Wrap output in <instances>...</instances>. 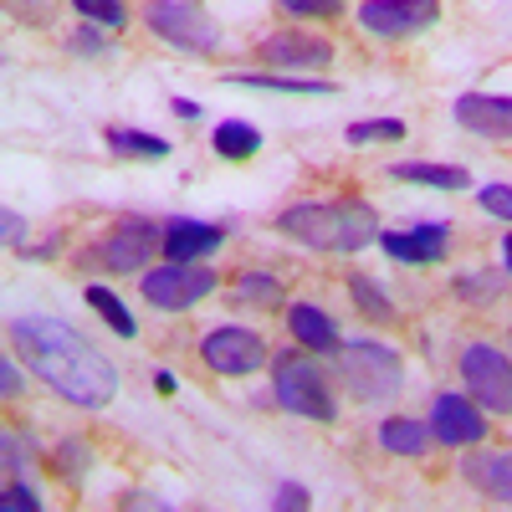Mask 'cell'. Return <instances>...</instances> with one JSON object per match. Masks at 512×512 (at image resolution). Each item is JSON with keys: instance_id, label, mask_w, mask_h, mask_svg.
Segmentation results:
<instances>
[{"instance_id": "obj_1", "label": "cell", "mask_w": 512, "mask_h": 512, "mask_svg": "<svg viewBox=\"0 0 512 512\" xmlns=\"http://www.w3.org/2000/svg\"><path fill=\"white\" fill-rule=\"evenodd\" d=\"M11 349L26 369H36L41 384H52V390L77 410H103L118 395L113 359L103 349H93L88 338L62 318H41V313L11 318Z\"/></svg>"}, {"instance_id": "obj_2", "label": "cell", "mask_w": 512, "mask_h": 512, "mask_svg": "<svg viewBox=\"0 0 512 512\" xmlns=\"http://www.w3.org/2000/svg\"><path fill=\"white\" fill-rule=\"evenodd\" d=\"M277 231L308 251H364L379 241V221L364 200H297L277 216Z\"/></svg>"}, {"instance_id": "obj_3", "label": "cell", "mask_w": 512, "mask_h": 512, "mask_svg": "<svg viewBox=\"0 0 512 512\" xmlns=\"http://www.w3.org/2000/svg\"><path fill=\"white\" fill-rule=\"evenodd\" d=\"M338 379H344V390L364 405H395L400 384H405V364H400L395 349L359 338V344L338 349Z\"/></svg>"}, {"instance_id": "obj_4", "label": "cell", "mask_w": 512, "mask_h": 512, "mask_svg": "<svg viewBox=\"0 0 512 512\" xmlns=\"http://www.w3.org/2000/svg\"><path fill=\"white\" fill-rule=\"evenodd\" d=\"M272 390H277V405L287 415H303V420H338V400L328 390L323 369L308 359V354H277V369H272Z\"/></svg>"}, {"instance_id": "obj_5", "label": "cell", "mask_w": 512, "mask_h": 512, "mask_svg": "<svg viewBox=\"0 0 512 512\" xmlns=\"http://www.w3.org/2000/svg\"><path fill=\"white\" fill-rule=\"evenodd\" d=\"M144 26L159 41H169L175 52H190V57H210L221 47V26H216V16H210L200 0H149Z\"/></svg>"}, {"instance_id": "obj_6", "label": "cell", "mask_w": 512, "mask_h": 512, "mask_svg": "<svg viewBox=\"0 0 512 512\" xmlns=\"http://www.w3.org/2000/svg\"><path fill=\"white\" fill-rule=\"evenodd\" d=\"M461 379L466 395L492 415H512V359L492 344H466L461 349Z\"/></svg>"}, {"instance_id": "obj_7", "label": "cell", "mask_w": 512, "mask_h": 512, "mask_svg": "<svg viewBox=\"0 0 512 512\" xmlns=\"http://www.w3.org/2000/svg\"><path fill=\"white\" fill-rule=\"evenodd\" d=\"M216 287H221V277L200 262H169V267L144 272V297L159 313H185V308L205 303Z\"/></svg>"}, {"instance_id": "obj_8", "label": "cell", "mask_w": 512, "mask_h": 512, "mask_svg": "<svg viewBox=\"0 0 512 512\" xmlns=\"http://www.w3.org/2000/svg\"><path fill=\"white\" fill-rule=\"evenodd\" d=\"M164 246V236H159V226L154 221H144V216H123L103 241H98V251H93V262L103 267V272H144V262Z\"/></svg>"}, {"instance_id": "obj_9", "label": "cell", "mask_w": 512, "mask_h": 512, "mask_svg": "<svg viewBox=\"0 0 512 512\" xmlns=\"http://www.w3.org/2000/svg\"><path fill=\"white\" fill-rule=\"evenodd\" d=\"M441 21V0H364L359 26L379 41H405Z\"/></svg>"}, {"instance_id": "obj_10", "label": "cell", "mask_w": 512, "mask_h": 512, "mask_svg": "<svg viewBox=\"0 0 512 512\" xmlns=\"http://www.w3.org/2000/svg\"><path fill=\"white\" fill-rule=\"evenodd\" d=\"M200 359L205 369H216V374H256L267 364V344H262V333H251V328H236V323H221V328H210L200 338Z\"/></svg>"}, {"instance_id": "obj_11", "label": "cell", "mask_w": 512, "mask_h": 512, "mask_svg": "<svg viewBox=\"0 0 512 512\" xmlns=\"http://www.w3.org/2000/svg\"><path fill=\"white\" fill-rule=\"evenodd\" d=\"M431 436L441 446H482L487 441V415L472 395H441L431 405Z\"/></svg>"}, {"instance_id": "obj_12", "label": "cell", "mask_w": 512, "mask_h": 512, "mask_svg": "<svg viewBox=\"0 0 512 512\" xmlns=\"http://www.w3.org/2000/svg\"><path fill=\"white\" fill-rule=\"evenodd\" d=\"M256 57H262L267 67H328L333 62V47L323 36H308V31H272L267 41H256Z\"/></svg>"}, {"instance_id": "obj_13", "label": "cell", "mask_w": 512, "mask_h": 512, "mask_svg": "<svg viewBox=\"0 0 512 512\" xmlns=\"http://www.w3.org/2000/svg\"><path fill=\"white\" fill-rule=\"evenodd\" d=\"M446 226H431L420 221L410 231H379V246L390 251V262H410V267H425V262H441L446 256Z\"/></svg>"}, {"instance_id": "obj_14", "label": "cell", "mask_w": 512, "mask_h": 512, "mask_svg": "<svg viewBox=\"0 0 512 512\" xmlns=\"http://www.w3.org/2000/svg\"><path fill=\"white\" fill-rule=\"evenodd\" d=\"M456 123L477 139H512V98L466 93V98H456Z\"/></svg>"}, {"instance_id": "obj_15", "label": "cell", "mask_w": 512, "mask_h": 512, "mask_svg": "<svg viewBox=\"0 0 512 512\" xmlns=\"http://www.w3.org/2000/svg\"><path fill=\"white\" fill-rule=\"evenodd\" d=\"M461 477L472 482L482 497L512 507V451H472L461 461Z\"/></svg>"}, {"instance_id": "obj_16", "label": "cell", "mask_w": 512, "mask_h": 512, "mask_svg": "<svg viewBox=\"0 0 512 512\" xmlns=\"http://www.w3.org/2000/svg\"><path fill=\"white\" fill-rule=\"evenodd\" d=\"M287 328H292V338H297L308 354H338V349H344L338 323H333L323 308H313V303H292V308H287Z\"/></svg>"}, {"instance_id": "obj_17", "label": "cell", "mask_w": 512, "mask_h": 512, "mask_svg": "<svg viewBox=\"0 0 512 512\" xmlns=\"http://www.w3.org/2000/svg\"><path fill=\"white\" fill-rule=\"evenodd\" d=\"M226 236H221V226H205V221H169L164 226V256L169 262H200V256H210Z\"/></svg>"}, {"instance_id": "obj_18", "label": "cell", "mask_w": 512, "mask_h": 512, "mask_svg": "<svg viewBox=\"0 0 512 512\" xmlns=\"http://www.w3.org/2000/svg\"><path fill=\"white\" fill-rule=\"evenodd\" d=\"M210 149L221 159H256L262 154V128L246 123V118H226V123H216V134H210Z\"/></svg>"}, {"instance_id": "obj_19", "label": "cell", "mask_w": 512, "mask_h": 512, "mask_svg": "<svg viewBox=\"0 0 512 512\" xmlns=\"http://www.w3.org/2000/svg\"><path fill=\"white\" fill-rule=\"evenodd\" d=\"M395 180H410V185H436V190H466L472 175L466 169H451V164H425V159H400L390 164Z\"/></svg>"}, {"instance_id": "obj_20", "label": "cell", "mask_w": 512, "mask_h": 512, "mask_svg": "<svg viewBox=\"0 0 512 512\" xmlns=\"http://www.w3.org/2000/svg\"><path fill=\"white\" fill-rule=\"evenodd\" d=\"M431 425H420V420H405V415H390L379 425V446L384 451H395V456H425V446H431Z\"/></svg>"}, {"instance_id": "obj_21", "label": "cell", "mask_w": 512, "mask_h": 512, "mask_svg": "<svg viewBox=\"0 0 512 512\" xmlns=\"http://www.w3.org/2000/svg\"><path fill=\"white\" fill-rule=\"evenodd\" d=\"M451 292H456V303H472V308H487L502 297V272L492 267H477V272H456L451 277Z\"/></svg>"}, {"instance_id": "obj_22", "label": "cell", "mask_w": 512, "mask_h": 512, "mask_svg": "<svg viewBox=\"0 0 512 512\" xmlns=\"http://www.w3.org/2000/svg\"><path fill=\"white\" fill-rule=\"evenodd\" d=\"M88 308H93V313H98L118 338H134V333H139V328H134V313H128V308L118 303V297H113V287H103V282H93V287H88Z\"/></svg>"}, {"instance_id": "obj_23", "label": "cell", "mask_w": 512, "mask_h": 512, "mask_svg": "<svg viewBox=\"0 0 512 512\" xmlns=\"http://www.w3.org/2000/svg\"><path fill=\"white\" fill-rule=\"evenodd\" d=\"M108 149L113 154H139V159H169V139L139 134V128H108Z\"/></svg>"}, {"instance_id": "obj_24", "label": "cell", "mask_w": 512, "mask_h": 512, "mask_svg": "<svg viewBox=\"0 0 512 512\" xmlns=\"http://www.w3.org/2000/svg\"><path fill=\"white\" fill-rule=\"evenodd\" d=\"M236 88H267V93H333V82H297V77H267V72H231Z\"/></svg>"}, {"instance_id": "obj_25", "label": "cell", "mask_w": 512, "mask_h": 512, "mask_svg": "<svg viewBox=\"0 0 512 512\" xmlns=\"http://www.w3.org/2000/svg\"><path fill=\"white\" fill-rule=\"evenodd\" d=\"M236 297L251 308H277L282 303V282L272 272H241L236 277Z\"/></svg>"}, {"instance_id": "obj_26", "label": "cell", "mask_w": 512, "mask_h": 512, "mask_svg": "<svg viewBox=\"0 0 512 512\" xmlns=\"http://www.w3.org/2000/svg\"><path fill=\"white\" fill-rule=\"evenodd\" d=\"M344 139L349 144H384V139H405V123L400 118H364V123H349L344 128Z\"/></svg>"}, {"instance_id": "obj_27", "label": "cell", "mask_w": 512, "mask_h": 512, "mask_svg": "<svg viewBox=\"0 0 512 512\" xmlns=\"http://www.w3.org/2000/svg\"><path fill=\"white\" fill-rule=\"evenodd\" d=\"M349 292H354V303L364 308V318H374V323H390L395 318V303L384 297L369 277H349Z\"/></svg>"}, {"instance_id": "obj_28", "label": "cell", "mask_w": 512, "mask_h": 512, "mask_svg": "<svg viewBox=\"0 0 512 512\" xmlns=\"http://www.w3.org/2000/svg\"><path fill=\"white\" fill-rule=\"evenodd\" d=\"M77 16H88L93 26H108V31H123L128 26V11H123V0H72Z\"/></svg>"}, {"instance_id": "obj_29", "label": "cell", "mask_w": 512, "mask_h": 512, "mask_svg": "<svg viewBox=\"0 0 512 512\" xmlns=\"http://www.w3.org/2000/svg\"><path fill=\"white\" fill-rule=\"evenodd\" d=\"M88 461H93V451L82 446V441H62V446H57V456H52V466H57V472H62L67 482H77L82 472H88Z\"/></svg>"}, {"instance_id": "obj_30", "label": "cell", "mask_w": 512, "mask_h": 512, "mask_svg": "<svg viewBox=\"0 0 512 512\" xmlns=\"http://www.w3.org/2000/svg\"><path fill=\"white\" fill-rule=\"evenodd\" d=\"M287 16H303V21H318V16H338L344 0H277Z\"/></svg>"}, {"instance_id": "obj_31", "label": "cell", "mask_w": 512, "mask_h": 512, "mask_svg": "<svg viewBox=\"0 0 512 512\" xmlns=\"http://www.w3.org/2000/svg\"><path fill=\"white\" fill-rule=\"evenodd\" d=\"M0 507H6V512H41V497H36L21 477H11L6 492H0Z\"/></svg>"}, {"instance_id": "obj_32", "label": "cell", "mask_w": 512, "mask_h": 512, "mask_svg": "<svg viewBox=\"0 0 512 512\" xmlns=\"http://www.w3.org/2000/svg\"><path fill=\"white\" fill-rule=\"evenodd\" d=\"M477 200H482L487 216L512 221V185H482V190H477Z\"/></svg>"}, {"instance_id": "obj_33", "label": "cell", "mask_w": 512, "mask_h": 512, "mask_svg": "<svg viewBox=\"0 0 512 512\" xmlns=\"http://www.w3.org/2000/svg\"><path fill=\"white\" fill-rule=\"evenodd\" d=\"M0 446H6V466H11V472H26V466H31V451H26V441L16 431L0 436Z\"/></svg>"}, {"instance_id": "obj_34", "label": "cell", "mask_w": 512, "mask_h": 512, "mask_svg": "<svg viewBox=\"0 0 512 512\" xmlns=\"http://www.w3.org/2000/svg\"><path fill=\"white\" fill-rule=\"evenodd\" d=\"M21 369H16V359H0V395H6V400H16L21 395Z\"/></svg>"}, {"instance_id": "obj_35", "label": "cell", "mask_w": 512, "mask_h": 512, "mask_svg": "<svg viewBox=\"0 0 512 512\" xmlns=\"http://www.w3.org/2000/svg\"><path fill=\"white\" fill-rule=\"evenodd\" d=\"M272 502H277L282 512H297V507H308L313 497H308L303 487H297V482H287V487H277V497H272Z\"/></svg>"}, {"instance_id": "obj_36", "label": "cell", "mask_w": 512, "mask_h": 512, "mask_svg": "<svg viewBox=\"0 0 512 512\" xmlns=\"http://www.w3.org/2000/svg\"><path fill=\"white\" fill-rule=\"evenodd\" d=\"M0 231H6V246H11V251H21V241H26V221L16 216V210H6V216H0Z\"/></svg>"}, {"instance_id": "obj_37", "label": "cell", "mask_w": 512, "mask_h": 512, "mask_svg": "<svg viewBox=\"0 0 512 512\" xmlns=\"http://www.w3.org/2000/svg\"><path fill=\"white\" fill-rule=\"evenodd\" d=\"M72 47H77V52H88V57H93V52H103V47H108V41L98 36V26H82V31L72 36Z\"/></svg>"}, {"instance_id": "obj_38", "label": "cell", "mask_w": 512, "mask_h": 512, "mask_svg": "<svg viewBox=\"0 0 512 512\" xmlns=\"http://www.w3.org/2000/svg\"><path fill=\"white\" fill-rule=\"evenodd\" d=\"M11 11H16V16H26V21H36V26H41V21L52 16L47 6H36V0H11Z\"/></svg>"}, {"instance_id": "obj_39", "label": "cell", "mask_w": 512, "mask_h": 512, "mask_svg": "<svg viewBox=\"0 0 512 512\" xmlns=\"http://www.w3.org/2000/svg\"><path fill=\"white\" fill-rule=\"evenodd\" d=\"M154 390H159V395H175V374L159 369V374H154Z\"/></svg>"}, {"instance_id": "obj_40", "label": "cell", "mask_w": 512, "mask_h": 512, "mask_svg": "<svg viewBox=\"0 0 512 512\" xmlns=\"http://www.w3.org/2000/svg\"><path fill=\"white\" fill-rule=\"evenodd\" d=\"M175 113H180V118H200V103H190V98H175Z\"/></svg>"}, {"instance_id": "obj_41", "label": "cell", "mask_w": 512, "mask_h": 512, "mask_svg": "<svg viewBox=\"0 0 512 512\" xmlns=\"http://www.w3.org/2000/svg\"><path fill=\"white\" fill-rule=\"evenodd\" d=\"M123 507H164V502H159V497H139V492H134V497H123Z\"/></svg>"}, {"instance_id": "obj_42", "label": "cell", "mask_w": 512, "mask_h": 512, "mask_svg": "<svg viewBox=\"0 0 512 512\" xmlns=\"http://www.w3.org/2000/svg\"><path fill=\"white\" fill-rule=\"evenodd\" d=\"M502 267H507V277H512V231H507V241H502Z\"/></svg>"}]
</instances>
